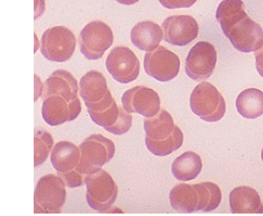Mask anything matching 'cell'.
<instances>
[{"label": "cell", "mask_w": 263, "mask_h": 216, "mask_svg": "<svg viewBox=\"0 0 263 216\" xmlns=\"http://www.w3.org/2000/svg\"><path fill=\"white\" fill-rule=\"evenodd\" d=\"M66 184L59 175L46 174L36 184L34 193V213L59 214L66 202Z\"/></svg>", "instance_id": "cell-1"}, {"label": "cell", "mask_w": 263, "mask_h": 216, "mask_svg": "<svg viewBox=\"0 0 263 216\" xmlns=\"http://www.w3.org/2000/svg\"><path fill=\"white\" fill-rule=\"evenodd\" d=\"M80 161L77 170L81 174H92L111 160L116 152L114 142L102 134H92L79 145Z\"/></svg>", "instance_id": "cell-2"}, {"label": "cell", "mask_w": 263, "mask_h": 216, "mask_svg": "<svg viewBox=\"0 0 263 216\" xmlns=\"http://www.w3.org/2000/svg\"><path fill=\"white\" fill-rule=\"evenodd\" d=\"M89 206L100 213L111 208L118 197L119 188L111 175L103 169L87 174L85 179Z\"/></svg>", "instance_id": "cell-3"}, {"label": "cell", "mask_w": 263, "mask_h": 216, "mask_svg": "<svg viewBox=\"0 0 263 216\" xmlns=\"http://www.w3.org/2000/svg\"><path fill=\"white\" fill-rule=\"evenodd\" d=\"M191 108L204 121L217 122L226 112V102L214 85L202 82L191 93Z\"/></svg>", "instance_id": "cell-4"}, {"label": "cell", "mask_w": 263, "mask_h": 216, "mask_svg": "<svg viewBox=\"0 0 263 216\" xmlns=\"http://www.w3.org/2000/svg\"><path fill=\"white\" fill-rule=\"evenodd\" d=\"M76 49V37L67 27L47 29L41 40V53L52 62H63L72 57Z\"/></svg>", "instance_id": "cell-5"}, {"label": "cell", "mask_w": 263, "mask_h": 216, "mask_svg": "<svg viewBox=\"0 0 263 216\" xmlns=\"http://www.w3.org/2000/svg\"><path fill=\"white\" fill-rule=\"evenodd\" d=\"M113 42V31L109 25L102 21L87 23L83 28L79 37L80 51L88 60L102 58Z\"/></svg>", "instance_id": "cell-6"}, {"label": "cell", "mask_w": 263, "mask_h": 216, "mask_svg": "<svg viewBox=\"0 0 263 216\" xmlns=\"http://www.w3.org/2000/svg\"><path fill=\"white\" fill-rule=\"evenodd\" d=\"M181 60L163 46H158L144 56V69L148 76L161 82H167L179 74Z\"/></svg>", "instance_id": "cell-7"}, {"label": "cell", "mask_w": 263, "mask_h": 216, "mask_svg": "<svg viewBox=\"0 0 263 216\" xmlns=\"http://www.w3.org/2000/svg\"><path fill=\"white\" fill-rule=\"evenodd\" d=\"M217 63V52L211 43H197L187 55L185 71L191 79L201 81L210 78Z\"/></svg>", "instance_id": "cell-8"}, {"label": "cell", "mask_w": 263, "mask_h": 216, "mask_svg": "<svg viewBox=\"0 0 263 216\" xmlns=\"http://www.w3.org/2000/svg\"><path fill=\"white\" fill-rule=\"evenodd\" d=\"M106 68L113 79L122 84L135 81L140 74V62L130 48L117 46L106 60Z\"/></svg>", "instance_id": "cell-9"}, {"label": "cell", "mask_w": 263, "mask_h": 216, "mask_svg": "<svg viewBox=\"0 0 263 216\" xmlns=\"http://www.w3.org/2000/svg\"><path fill=\"white\" fill-rule=\"evenodd\" d=\"M122 106L128 113L152 118L160 111V98L153 89L139 85L125 92L122 96Z\"/></svg>", "instance_id": "cell-10"}, {"label": "cell", "mask_w": 263, "mask_h": 216, "mask_svg": "<svg viewBox=\"0 0 263 216\" xmlns=\"http://www.w3.org/2000/svg\"><path fill=\"white\" fill-rule=\"evenodd\" d=\"M165 42L173 46H184L197 39L199 27L191 15L167 17L162 24Z\"/></svg>", "instance_id": "cell-11"}, {"label": "cell", "mask_w": 263, "mask_h": 216, "mask_svg": "<svg viewBox=\"0 0 263 216\" xmlns=\"http://www.w3.org/2000/svg\"><path fill=\"white\" fill-rule=\"evenodd\" d=\"M81 111V102L79 98L68 102L60 95H51L44 100L42 104L44 120L52 127L73 121L79 117Z\"/></svg>", "instance_id": "cell-12"}, {"label": "cell", "mask_w": 263, "mask_h": 216, "mask_svg": "<svg viewBox=\"0 0 263 216\" xmlns=\"http://www.w3.org/2000/svg\"><path fill=\"white\" fill-rule=\"evenodd\" d=\"M228 39L240 52H256L262 46L263 30L247 15L232 28Z\"/></svg>", "instance_id": "cell-13"}, {"label": "cell", "mask_w": 263, "mask_h": 216, "mask_svg": "<svg viewBox=\"0 0 263 216\" xmlns=\"http://www.w3.org/2000/svg\"><path fill=\"white\" fill-rule=\"evenodd\" d=\"M79 93V83L75 77L65 69H57L44 84L43 98L60 95L68 102L75 101Z\"/></svg>", "instance_id": "cell-14"}, {"label": "cell", "mask_w": 263, "mask_h": 216, "mask_svg": "<svg viewBox=\"0 0 263 216\" xmlns=\"http://www.w3.org/2000/svg\"><path fill=\"white\" fill-rule=\"evenodd\" d=\"M233 214H262L263 204L256 190L248 186L235 188L230 195Z\"/></svg>", "instance_id": "cell-15"}, {"label": "cell", "mask_w": 263, "mask_h": 216, "mask_svg": "<svg viewBox=\"0 0 263 216\" xmlns=\"http://www.w3.org/2000/svg\"><path fill=\"white\" fill-rule=\"evenodd\" d=\"M164 37L161 27L152 21L137 23L131 31L132 43L138 49L152 52L157 49Z\"/></svg>", "instance_id": "cell-16"}, {"label": "cell", "mask_w": 263, "mask_h": 216, "mask_svg": "<svg viewBox=\"0 0 263 216\" xmlns=\"http://www.w3.org/2000/svg\"><path fill=\"white\" fill-rule=\"evenodd\" d=\"M108 91L107 81L101 72L91 70L80 79L79 94L85 104L96 103L102 101Z\"/></svg>", "instance_id": "cell-17"}, {"label": "cell", "mask_w": 263, "mask_h": 216, "mask_svg": "<svg viewBox=\"0 0 263 216\" xmlns=\"http://www.w3.org/2000/svg\"><path fill=\"white\" fill-rule=\"evenodd\" d=\"M80 161V150L70 141H59L51 153V162L57 173H66L75 169Z\"/></svg>", "instance_id": "cell-18"}, {"label": "cell", "mask_w": 263, "mask_h": 216, "mask_svg": "<svg viewBox=\"0 0 263 216\" xmlns=\"http://www.w3.org/2000/svg\"><path fill=\"white\" fill-rule=\"evenodd\" d=\"M247 16L242 0H223L216 11V19L227 38L232 28Z\"/></svg>", "instance_id": "cell-19"}, {"label": "cell", "mask_w": 263, "mask_h": 216, "mask_svg": "<svg viewBox=\"0 0 263 216\" xmlns=\"http://www.w3.org/2000/svg\"><path fill=\"white\" fill-rule=\"evenodd\" d=\"M170 203L172 207L179 213L198 212V194L197 190L193 185L178 184L171 190Z\"/></svg>", "instance_id": "cell-20"}, {"label": "cell", "mask_w": 263, "mask_h": 216, "mask_svg": "<svg viewBox=\"0 0 263 216\" xmlns=\"http://www.w3.org/2000/svg\"><path fill=\"white\" fill-rule=\"evenodd\" d=\"M203 163L199 155L193 151H187L178 157L172 165V173L181 182L196 179L202 171Z\"/></svg>", "instance_id": "cell-21"}, {"label": "cell", "mask_w": 263, "mask_h": 216, "mask_svg": "<svg viewBox=\"0 0 263 216\" xmlns=\"http://www.w3.org/2000/svg\"><path fill=\"white\" fill-rule=\"evenodd\" d=\"M175 124L171 114L160 109L158 114L152 118L144 119L146 137L154 141H163L169 137L175 129Z\"/></svg>", "instance_id": "cell-22"}, {"label": "cell", "mask_w": 263, "mask_h": 216, "mask_svg": "<svg viewBox=\"0 0 263 216\" xmlns=\"http://www.w3.org/2000/svg\"><path fill=\"white\" fill-rule=\"evenodd\" d=\"M236 106L243 118L254 119L263 115V92L259 89L243 90L237 96Z\"/></svg>", "instance_id": "cell-23"}, {"label": "cell", "mask_w": 263, "mask_h": 216, "mask_svg": "<svg viewBox=\"0 0 263 216\" xmlns=\"http://www.w3.org/2000/svg\"><path fill=\"white\" fill-rule=\"evenodd\" d=\"M146 146L152 154L158 157H164L171 154L181 147L183 143V133L181 128L175 125L173 134L163 141H154L148 137L145 139Z\"/></svg>", "instance_id": "cell-24"}, {"label": "cell", "mask_w": 263, "mask_h": 216, "mask_svg": "<svg viewBox=\"0 0 263 216\" xmlns=\"http://www.w3.org/2000/svg\"><path fill=\"white\" fill-rule=\"evenodd\" d=\"M193 186L198 194V211L211 212L220 206L221 191L218 185L206 182L194 184Z\"/></svg>", "instance_id": "cell-25"}, {"label": "cell", "mask_w": 263, "mask_h": 216, "mask_svg": "<svg viewBox=\"0 0 263 216\" xmlns=\"http://www.w3.org/2000/svg\"><path fill=\"white\" fill-rule=\"evenodd\" d=\"M53 139L52 134L40 128L35 129L34 134V167H39L46 162L53 151Z\"/></svg>", "instance_id": "cell-26"}, {"label": "cell", "mask_w": 263, "mask_h": 216, "mask_svg": "<svg viewBox=\"0 0 263 216\" xmlns=\"http://www.w3.org/2000/svg\"><path fill=\"white\" fill-rule=\"evenodd\" d=\"M89 116L96 124L107 129L115 124L119 117V106L116 101L113 102L109 108L101 112H93L88 111Z\"/></svg>", "instance_id": "cell-27"}, {"label": "cell", "mask_w": 263, "mask_h": 216, "mask_svg": "<svg viewBox=\"0 0 263 216\" xmlns=\"http://www.w3.org/2000/svg\"><path fill=\"white\" fill-rule=\"evenodd\" d=\"M132 120V115L126 112L125 109L123 108V106H119V117L118 120L112 127L107 128L105 130L115 135H122L131 129Z\"/></svg>", "instance_id": "cell-28"}, {"label": "cell", "mask_w": 263, "mask_h": 216, "mask_svg": "<svg viewBox=\"0 0 263 216\" xmlns=\"http://www.w3.org/2000/svg\"><path fill=\"white\" fill-rule=\"evenodd\" d=\"M57 175H59L65 183L66 186L69 188L82 186L83 184H85L86 176V174H81L76 168L66 173H57Z\"/></svg>", "instance_id": "cell-29"}, {"label": "cell", "mask_w": 263, "mask_h": 216, "mask_svg": "<svg viewBox=\"0 0 263 216\" xmlns=\"http://www.w3.org/2000/svg\"><path fill=\"white\" fill-rule=\"evenodd\" d=\"M114 101H115V99L112 97L111 93L109 90L108 93H107V95H105V97L102 99V101L96 102V103H89V104H86V106L87 107V111L93 112H101L105 111L106 109L109 108V106L113 103Z\"/></svg>", "instance_id": "cell-30"}, {"label": "cell", "mask_w": 263, "mask_h": 216, "mask_svg": "<svg viewBox=\"0 0 263 216\" xmlns=\"http://www.w3.org/2000/svg\"><path fill=\"white\" fill-rule=\"evenodd\" d=\"M159 2L167 9H177L192 7L197 0H159Z\"/></svg>", "instance_id": "cell-31"}, {"label": "cell", "mask_w": 263, "mask_h": 216, "mask_svg": "<svg viewBox=\"0 0 263 216\" xmlns=\"http://www.w3.org/2000/svg\"><path fill=\"white\" fill-rule=\"evenodd\" d=\"M255 61H256V69L263 78V44L260 49L255 52Z\"/></svg>", "instance_id": "cell-32"}, {"label": "cell", "mask_w": 263, "mask_h": 216, "mask_svg": "<svg viewBox=\"0 0 263 216\" xmlns=\"http://www.w3.org/2000/svg\"><path fill=\"white\" fill-rule=\"evenodd\" d=\"M140 0H123L121 3L123 5H126V6H130V5H134V4L137 3Z\"/></svg>", "instance_id": "cell-33"}, {"label": "cell", "mask_w": 263, "mask_h": 216, "mask_svg": "<svg viewBox=\"0 0 263 216\" xmlns=\"http://www.w3.org/2000/svg\"><path fill=\"white\" fill-rule=\"evenodd\" d=\"M261 159H262V161H263V149H262V151H261Z\"/></svg>", "instance_id": "cell-34"}, {"label": "cell", "mask_w": 263, "mask_h": 216, "mask_svg": "<svg viewBox=\"0 0 263 216\" xmlns=\"http://www.w3.org/2000/svg\"><path fill=\"white\" fill-rule=\"evenodd\" d=\"M117 1H118V2H119V3H121L122 1H123V0H117Z\"/></svg>", "instance_id": "cell-35"}]
</instances>
